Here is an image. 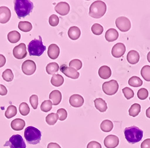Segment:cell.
Returning a JSON list of instances; mask_svg holds the SVG:
<instances>
[{"label":"cell","mask_w":150,"mask_h":148,"mask_svg":"<svg viewBox=\"0 0 150 148\" xmlns=\"http://www.w3.org/2000/svg\"><path fill=\"white\" fill-rule=\"evenodd\" d=\"M15 10L18 18H25L31 13L34 5L29 0H16L14 1Z\"/></svg>","instance_id":"1"},{"label":"cell","mask_w":150,"mask_h":148,"mask_svg":"<svg viewBox=\"0 0 150 148\" xmlns=\"http://www.w3.org/2000/svg\"><path fill=\"white\" fill-rule=\"evenodd\" d=\"M124 132L126 140L131 144H134L140 142L143 137L144 134L143 131L136 126L125 128Z\"/></svg>","instance_id":"2"},{"label":"cell","mask_w":150,"mask_h":148,"mask_svg":"<svg viewBox=\"0 0 150 148\" xmlns=\"http://www.w3.org/2000/svg\"><path fill=\"white\" fill-rule=\"evenodd\" d=\"M24 137L29 144H37L39 143L41 140L42 133L37 128L30 126L25 128Z\"/></svg>","instance_id":"3"},{"label":"cell","mask_w":150,"mask_h":148,"mask_svg":"<svg viewBox=\"0 0 150 148\" xmlns=\"http://www.w3.org/2000/svg\"><path fill=\"white\" fill-rule=\"evenodd\" d=\"M107 6L102 1H96L90 7L89 15L96 19L102 18L106 12Z\"/></svg>","instance_id":"4"},{"label":"cell","mask_w":150,"mask_h":148,"mask_svg":"<svg viewBox=\"0 0 150 148\" xmlns=\"http://www.w3.org/2000/svg\"><path fill=\"white\" fill-rule=\"evenodd\" d=\"M46 50V46L43 45L42 39L39 36V39L31 41L28 45V51L30 56H40Z\"/></svg>","instance_id":"5"},{"label":"cell","mask_w":150,"mask_h":148,"mask_svg":"<svg viewBox=\"0 0 150 148\" xmlns=\"http://www.w3.org/2000/svg\"><path fill=\"white\" fill-rule=\"evenodd\" d=\"M9 146L10 148H26L25 143L19 134L12 135L4 144V146Z\"/></svg>","instance_id":"6"},{"label":"cell","mask_w":150,"mask_h":148,"mask_svg":"<svg viewBox=\"0 0 150 148\" xmlns=\"http://www.w3.org/2000/svg\"><path fill=\"white\" fill-rule=\"evenodd\" d=\"M119 85L118 82L115 80L105 82L102 85V90L107 95H114L118 90Z\"/></svg>","instance_id":"7"},{"label":"cell","mask_w":150,"mask_h":148,"mask_svg":"<svg viewBox=\"0 0 150 148\" xmlns=\"http://www.w3.org/2000/svg\"><path fill=\"white\" fill-rule=\"evenodd\" d=\"M117 27L121 32H127L131 28V22L129 18L125 16H120L115 21Z\"/></svg>","instance_id":"8"},{"label":"cell","mask_w":150,"mask_h":148,"mask_svg":"<svg viewBox=\"0 0 150 148\" xmlns=\"http://www.w3.org/2000/svg\"><path fill=\"white\" fill-rule=\"evenodd\" d=\"M22 70L26 75H31L36 70V64L31 60H27L22 65Z\"/></svg>","instance_id":"9"},{"label":"cell","mask_w":150,"mask_h":148,"mask_svg":"<svg viewBox=\"0 0 150 148\" xmlns=\"http://www.w3.org/2000/svg\"><path fill=\"white\" fill-rule=\"evenodd\" d=\"M13 56L19 60L23 59L27 56V47L26 45L23 43H21L19 45H17L13 48Z\"/></svg>","instance_id":"10"},{"label":"cell","mask_w":150,"mask_h":148,"mask_svg":"<svg viewBox=\"0 0 150 148\" xmlns=\"http://www.w3.org/2000/svg\"><path fill=\"white\" fill-rule=\"evenodd\" d=\"M59 69L62 73H63L64 75L71 79L76 80L79 77V73L73 68L68 67L66 65H62L59 68Z\"/></svg>","instance_id":"11"},{"label":"cell","mask_w":150,"mask_h":148,"mask_svg":"<svg viewBox=\"0 0 150 148\" xmlns=\"http://www.w3.org/2000/svg\"><path fill=\"white\" fill-rule=\"evenodd\" d=\"M126 51V48L122 43H117L112 49V55L115 58H120L122 57Z\"/></svg>","instance_id":"12"},{"label":"cell","mask_w":150,"mask_h":148,"mask_svg":"<svg viewBox=\"0 0 150 148\" xmlns=\"http://www.w3.org/2000/svg\"><path fill=\"white\" fill-rule=\"evenodd\" d=\"M119 138L115 135H109L104 140V144L107 148H115L119 144Z\"/></svg>","instance_id":"13"},{"label":"cell","mask_w":150,"mask_h":148,"mask_svg":"<svg viewBox=\"0 0 150 148\" xmlns=\"http://www.w3.org/2000/svg\"><path fill=\"white\" fill-rule=\"evenodd\" d=\"M70 6L66 2H59L55 7V10L61 16L67 15L70 11Z\"/></svg>","instance_id":"14"},{"label":"cell","mask_w":150,"mask_h":148,"mask_svg":"<svg viewBox=\"0 0 150 148\" xmlns=\"http://www.w3.org/2000/svg\"><path fill=\"white\" fill-rule=\"evenodd\" d=\"M11 15V11L7 7H0V23H6L8 22L10 19Z\"/></svg>","instance_id":"15"},{"label":"cell","mask_w":150,"mask_h":148,"mask_svg":"<svg viewBox=\"0 0 150 148\" xmlns=\"http://www.w3.org/2000/svg\"><path fill=\"white\" fill-rule=\"evenodd\" d=\"M69 103L71 106L78 108L81 107L83 105L84 103V99L83 97L78 94H74L71 95L69 99Z\"/></svg>","instance_id":"16"},{"label":"cell","mask_w":150,"mask_h":148,"mask_svg":"<svg viewBox=\"0 0 150 148\" xmlns=\"http://www.w3.org/2000/svg\"><path fill=\"white\" fill-rule=\"evenodd\" d=\"M60 53V49L59 46L56 44L50 45L48 48L47 55L52 60L57 59Z\"/></svg>","instance_id":"17"},{"label":"cell","mask_w":150,"mask_h":148,"mask_svg":"<svg viewBox=\"0 0 150 148\" xmlns=\"http://www.w3.org/2000/svg\"><path fill=\"white\" fill-rule=\"evenodd\" d=\"M140 56L139 53L135 50L130 51L127 55V60L128 62L132 65H135L139 62Z\"/></svg>","instance_id":"18"},{"label":"cell","mask_w":150,"mask_h":148,"mask_svg":"<svg viewBox=\"0 0 150 148\" xmlns=\"http://www.w3.org/2000/svg\"><path fill=\"white\" fill-rule=\"evenodd\" d=\"M119 36L118 32L115 28H110L105 33V39L109 42L115 41Z\"/></svg>","instance_id":"19"},{"label":"cell","mask_w":150,"mask_h":148,"mask_svg":"<svg viewBox=\"0 0 150 148\" xmlns=\"http://www.w3.org/2000/svg\"><path fill=\"white\" fill-rule=\"evenodd\" d=\"M11 128L15 131H21L25 127V122L23 119L18 118L11 122Z\"/></svg>","instance_id":"20"},{"label":"cell","mask_w":150,"mask_h":148,"mask_svg":"<svg viewBox=\"0 0 150 148\" xmlns=\"http://www.w3.org/2000/svg\"><path fill=\"white\" fill-rule=\"evenodd\" d=\"M49 100L52 101V104L54 105H58L61 101L62 95L61 93L58 90H54L49 94Z\"/></svg>","instance_id":"21"},{"label":"cell","mask_w":150,"mask_h":148,"mask_svg":"<svg viewBox=\"0 0 150 148\" xmlns=\"http://www.w3.org/2000/svg\"><path fill=\"white\" fill-rule=\"evenodd\" d=\"M81 30L79 28L76 26H72L70 27L68 31V36L69 38L73 41H76L81 36Z\"/></svg>","instance_id":"22"},{"label":"cell","mask_w":150,"mask_h":148,"mask_svg":"<svg viewBox=\"0 0 150 148\" xmlns=\"http://www.w3.org/2000/svg\"><path fill=\"white\" fill-rule=\"evenodd\" d=\"M98 75L102 79H108L112 75V70L109 66H102L98 69Z\"/></svg>","instance_id":"23"},{"label":"cell","mask_w":150,"mask_h":148,"mask_svg":"<svg viewBox=\"0 0 150 148\" xmlns=\"http://www.w3.org/2000/svg\"><path fill=\"white\" fill-rule=\"evenodd\" d=\"M96 108L100 112H105L108 109V106L106 101L102 98H96L94 101Z\"/></svg>","instance_id":"24"},{"label":"cell","mask_w":150,"mask_h":148,"mask_svg":"<svg viewBox=\"0 0 150 148\" xmlns=\"http://www.w3.org/2000/svg\"><path fill=\"white\" fill-rule=\"evenodd\" d=\"M21 34L16 31H11L9 32L7 34V39L8 41L11 43H16L21 40Z\"/></svg>","instance_id":"25"},{"label":"cell","mask_w":150,"mask_h":148,"mask_svg":"<svg viewBox=\"0 0 150 148\" xmlns=\"http://www.w3.org/2000/svg\"><path fill=\"white\" fill-rule=\"evenodd\" d=\"M64 82V79L62 75L59 74H54L51 80V83L52 85L55 87H59V86L63 84Z\"/></svg>","instance_id":"26"},{"label":"cell","mask_w":150,"mask_h":148,"mask_svg":"<svg viewBox=\"0 0 150 148\" xmlns=\"http://www.w3.org/2000/svg\"><path fill=\"white\" fill-rule=\"evenodd\" d=\"M114 128L113 122L110 120H105L100 124V129L105 132H109L111 131Z\"/></svg>","instance_id":"27"},{"label":"cell","mask_w":150,"mask_h":148,"mask_svg":"<svg viewBox=\"0 0 150 148\" xmlns=\"http://www.w3.org/2000/svg\"><path fill=\"white\" fill-rule=\"evenodd\" d=\"M19 29L25 33L30 31L33 28V26L31 22L28 21H21L18 23Z\"/></svg>","instance_id":"28"},{"label":"cell","mask_w":150,"mask_h":148,"mask_svg":"<svg viewBox=\"0 0 150 148\" xmlns=\"http://www.w3.org/2000/svg\"><path fill=\"white\" fill-rule=\"evenodd\" d=\"M141 110V105L139 104H133L129 110V114L130 116L132 117H136L138 115Z\"/></svg>","instance_id":"29"},{"label":"cell","mask_w":150,"mask_h":148,"mask_svg":"<svg viewBox=\"0 0 150 148\" xmlns=\"http://www.w3.org/2000/svg\"><path fill=\"white\" fill-rule=\"evenodd\" d=\"M59 65L55 62L50 63L47 64L46 68V70L49 75H54V74L59 70Z\"/></svg>","instance_id":"30"},{"label":"cell","mask_w":150,"mask_h":148,"mask_svg":"<svg viewBox=\"0 0 150 148\" xmlns=\"http://www.w3.org/2000/svg\"><path fill=\"white\" fill-rule=\"evenodd\" d=\"M128 83L130 86H132V87L138 88L142 85L143 81L139 77L136 76H133L129 79Z\"/></svg>","instance_id":"31"},{"label":"cell","mask_w":150,"mask_h":148,"mask_svg":"<svg viewBox=\"0 0 150 148\" xmlns=\"http://www.w3.org/2000/svg\"><path fill=\"white\" fill-rule=\"evenodd\" d=\"M17 115V108L15 105H11L8 107L5 112V116L7 119H11Z\"/></svg>","instance_id":"32"},{"label":"cell","mask_w":150,"mask_h":148,"mask_svg":"<svg viewBox=\"0 0 150 148\" xmlns=\"http://www.w3.org/2000/svg\"><path fill=\"white\" fill-rule=\"evenodd\" d=\"M58 119L57 114L52 113L46 117V122L49 125H54Z\"/></svg>","instance_id":"33"},{"label":"cell","mask_w":150,"mask_h":148,"mask_svg":"<svg viewBox=\"0 0 150 148\" xmlns=\"http://www.w3.org/2000/svg\"><path fill=\"white\" fill-rule=\"evenodd\" d=\"M2 77L4 80H5L7 82H10L13 81L14 78V75L12 70L10 69H6L2 74Z\"/></svg>","instance_id":"34"},{"label":"cell","mask_w":150,"mask_h":148,"mask_svg":"<svg viewBox=\"0 0 150 148\" xmlns=\"http://www.w3.org/2000/svg\"><path fill=\"white\" fill-rule=\"evenodd\" d=\"M141 75L146 81H150V66H144L141 70Z\"/></svg>","instance_id":"35"},{"label":"cell","mask_w":150,"mask_h":148,"mask_svg":"<svg viewBox=\"0 0 150 148\" xmlns=\"http://www.w3.org/2000/svg\"><path fill=\"white\" fill-rule=\"evenodd\" d=\"M19 112L22 116H27L30 112V108L26 102H22L19 105Z\"/></svg>","instance_id":"36"},{"label":"cell","mask_w":150,"mask_h":148,"mask_svg":"<svg viewBox=\"0 0 150 148\" xmlns=\"http://www.w3.org/2000/svg\"><path fill=\"white\" fill-rule=\"evenodd\" d=\"M52 102L50 100H46L43 101L40 106V109L43 112L47 113L51 111L52 108Z\"/></svg>","instance_id":"37"},{"label":"cell","mask_w":150,"mask_h":148,"mask_svg":"<svg viewBox=\"0 0 150 148\" xmlns=\"http://www.w3.org/2000/svg\"><path fill=\"white\" fill-rule=\"evenodd\" d=\"M103 30H104L103 27H102V26H101V25L99 23H96L93 24V26L91 27V31L93 33L97 36L101 35L103 33Z\"/></svg>","instance_id":"38"},{"label":"cell","mask_w":150,"mask_h":148,"mask_svg":"<svg viewBox=\"0 0 150 148\" xmlns=\"http://www.w3.org/2000/svg\"><path fill=\"white\" fill-rule=\"evenodd\" d=\"M69 66L74 68L76 70H79L82 67V61L79 59H73L70 61Z\"/></svg>","instance_id":"39"},{"label":"cell","mask_w":150,"mask_h":148,"mask_svg":"<svg viewBox=\"0 0 150 148\" xmlns=\"http://www.w3.org/2000/svg\"><path fill=\"white\" fill-rule=\"evenodd\" d=\"M122 93L124 95V96L126 97L127 100H130L131 98H133L134 97V92L132 89H131L129 88H125L122 90Z\"/></svg>","instance_id":"40"},{"label":"cell","mask_w":150,"mask_h":148,"mask_svg":"<svg viewBox=\"0 0 150 148\" xmlns=\"http://www.w3.org/2000/svg\"><path fill=\"white\" fill-rule=\"evenodd\" d=\"M137 97L141 100H145L148 96V91L145 88H141L137 92Z\"/></svg>","instance_id":"41"},{"label":"cell","mask_w":150,"mask_h":148,"mask_svg":"<svg viewBox=\"0 0 150 148\" xmlns=\"http://www.w3.org/2000/svg\"><path fill=\"white\" fill-rule=\"evenodd\" d=\"M57 114L58 116V119L61 121H63L67 119V112L64 108H59L57 110Z\"/></svg>","instance_id":"42"},{"label":"cell","mask_w":150,"mask_h":148,"mask_svg":"<svg viewBox=\"0 0 150 148\" xmlns=\"http://www.w3.org/2000/svg\"><path fill=\"white\" fill-rule=\"evenodd\" d=\"M30 102L33 109H37L39 104V97L36 95H33L30 97Z\"/></svg>","instance_id":"43"},{"label":"cell","mask_w":150,"mask_h":148,"mask_svg":"<svg viewBox=\"0 0 150 148\" xmlns=\"http://www.w3.org/2000/svg\"><path fill=\"white\" fill-rule=\"evenodd\" d=\"M59 22V19L58 16L56 15H52L49 18V25L52 27L57 26Z\"/></svg>","instance_id":"44"},{"label":"cell","mask_w":150,"mask_h":148,"mask_svg":"<svg viewBox=\"0 0 150 148\" xmlns=\"http://www.w3.org/2000/svg\"><path fill=\"white\" fill-rule=\"evenodd\" d=\"M86 148H102V145L96 141H91L87 144Z\"/></svg>","instance_id":"45"},{"label":"cell","mask_w":150,"mask_h":148,"mask_svg":"<svg viewBox=\"0 0 150 148\" xmlns=\"http://www.w3.org/2000/svg\"><path fill=\"white\" fill-rule=\"evenodd\" d=\"M141 148H150V139H145L141 145Z\"/></svg>","instance_id":"46"},{"label":"cell","mask_w":150,"mask_h":148,"mask_svg":"<svg viewBox=\"0 0 150 148\" xmlns=\"http://www.w3.org/2000/svg\"><path fill=\"white\" fill-rule=\"evenodd\" d=\"M7 94V89L3 84H0V95L5 96Z\"/></svg>","instance_id":"47"},{"label":"cell","mask_w":150,"mask_h":148,"mask_svg":"<svg viewBox=\"0 0 150 148\" xmlns=\"http://www.w3.org/2000/svg\"><path fill=\"white\" fill-rule=\"evenodd\" d=\"M6 63V58L3 54H0V68L3 67Z\"/></svg>","instance_id":"48"},{"label":"cell","mask_w":150,"mask_h":148,"mask_svg":"<svg viewBox=\"0 0 150 148\" xmlns=\"http://www.w3.org/2000/svg\"><path fill=\"white\" fill-rule=\"evenodd\" d=\"M47 148H61V147L58 143L51 142L48 144Z\"/></svg>","instance_id":"49"},{"label":"cell","mask_w":150,"mask_h":148,"mask_svg":"<svg viewBox=\"0 0 150 148\" xmlns=\"http://www.w3.org/2000/svg\"><path fill=\"white\" fill-rule=\"evenodd\" d=\"M146 116L148 118L150 119V107L146 110Z\"/></svg>","instance_id":"50"},{"label":"cell","mask_w":150,"mask_h":148,"mask_svg":"<svg viewBox=\"0 0 150 148\" xmlns=\"http://www.w3.org/2000/svg\"><path fill=\"white\" fill-rule=\"evenodd\" d=\"M147 60L148 61V62L150 63V51L148 53V55H147Z\"/></svg>","instance_id":"51"},{"label":"cell","mask_w":150,"mask_h":148,"mask_svg":"<svg viewBox=\"0 0 150 148\" xmlns=\"http://www.w3.org/2000/svg\"><path fill=\"white\" fill-rule=\"evenodd\" d=\"M149 100H150V97H149Z\"/></svg>","instance_id":"52"}]
</instances>
